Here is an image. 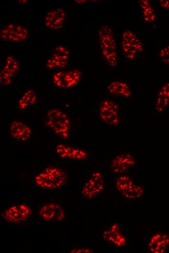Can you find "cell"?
<instances>
[{
  "mask_svg": "<svg viewBox=\"0 0 169 253\" xmlns=\"http://www.w3.org/2000/svg\"><path fill=\"white\" fill-rule=\"evenodd\" d=\"M66 173L61 168L48 167L36 175L35 184L42 188L55 189L63 186L67 180Z\"/></svg>",
  "mask_w": 169,
  "mask_h": 253,
  "instance_id": "6da1fadb",
  "label": "cell"
},
{
  "mask_svg": "<svg viewBox=\"0 0 169 253\" xmlns=\"http://www.w3.org/2000/svg\"><path fill=\"white\" fill-rule=\"evenodd\" d=\"M102 54L108 64L112 66L117 64V44L112 29L107 25L102 26L98 32Z\"/></svg>",
  "mask_w": 169,
  "mask_h": 253,
  "instance_id": "7a4b0ae2",
  "label": "cell"
},
{
  "mask_svg": "<svg viewBox=\"0 0 169 253\" xmlns=\"http://www.w3.org/2000/svg\"><path fill=\"white\" fill-rule=\"evenodd\" d=\"M47 125L62 139H67L69 135L70 120L62 110L56 108L50 109L47 114Z\"/></svg>",
  "mask_w": 169,
  "mask_h": 253,
  "instance_id": "3957f363",
  "label": "cell"
},
{
  "mask_svg": "<svg viewBox=\"0 0 169 253\" xmlns=\"http://www.w3.org/2000/svg\"><path fill=\"white\" fill-rule=\"evenodd\" d=\"M116 188L123 196L132 199L140 198L143 193L142 187L134 183L131 177L125 175L117 179Z\"/></svg>",
  "mask_w": 169,
  "mask_h": 253,
  "instance_id": "277c9868",
  "label": "cell"
},
{
  "mask_svg": "<svg viewBox=\"0 0 169 253\" xmlns=\"http://www.w3.org/2000/svg\"><path fill=\"white\" fill-rule=\"evenodd\" d=\"M99 114L101 120L109 125L116 126L120 123L118 108L115 101L109 99L102 101L100 105Z\"/></svg>",
  "mask_w": 169,
  "mask_h": 253,
  "instance_id": "5b68a950",
  "label": "cell"
},
{
  "mask_svg": "<svg viewBox=\"0 0 169 253\" xmlns=\"http://www.w3.org/2000/svg\"><path fill=\"white\" fill-rule=\"evenodd\" d=\"M81 72L78 70L59 71L52 76L55 86L62 88H68L77 85L81 78Z\"/></svg>",
  "mask_w": 169,
  "mask_h": 253,
  "instance_id": "8992f818",
  "label": "cell"
},
{
  "mask_svg": "<svg viewBox=\"0 0 169 253\" xmlns=\"http://www.w3.org/2000/svg\"><path fill=\"white\" fill-rule=\"evenodd\" d=\"M31 213V210L29 206L20 204L8 208L3 212L2 217L9 222L19 223L25 221Z\"/></svg>",
  "mask_w": 169,
  "mask_h": 253,
  "instance_id": "52a82bcc",
  "label": "cell"
},
{
  "mask_svg": "<svg viewBox=\"0 0 169 253\" xmlns=\"http://www.w3.org/2000/svg\"><path fill=\"white\" fill-rule=\"evenodd\" d=\"M104 185V180L101 173L99 171L94 172L84 184L82 193L86 198H92L102 191Z\"/></svg>",
  "mask_w": 169,
  "mask_h": 253,
  "instance_id": "ba28073f",
  "label": "cell"
},
{
  "mask_svg": "<svg viewBox=\"0 0 169 253\" xmlns=\"http://www.w3.org/2000/svg\"><path fill=\"white\" fill-rule=\"evenodd\" d=\"M28 31L24 26L16 24H7L1 30L0 37L2 40L20 42L27 37Z\"/></svg>",
  "mask_w": 169,
  "mask_h": 253,
  "instance_id": "9c48e42d",
  "label": "cell"
},
{
  "mask_svg": "<svg viewBox=\"0 0 169 253\" xmlns=\"http://www.w3.org/2000/svg\"><path fill=\"white\" fill-rule=\"evenodd\" d=\"M69 58V51L63 46H57L53 50L52 55L47 61V67L49 69L65 67Z\"/></svg>",
  "mask_w": 169,
  "mask_h": 253,
  "instance_id": "30bf717a",
  "label": "cell"
},
{
  "mask_svg": "<svg viewBox=\"0 0 169 253\" xmlns=\"http://www.w3.org/2000/svg\"><path fill=\"white\" fill-rule=\"evenodd\" d=\"M38 215L47 221H59L65 217L64 209L55 203H48L43 205L39 209Z\"/></svg>",
  "mask_w": 169,
  "mask_h": 253,
  "instance_id": "8fae6325",
  "label": "cell"
},
{
  "mask_svg": "<svg viewBox=\"0 0 169 253\" xmlns=\"http://www.w3.org/2000/svg\"><path fill=\"white\" fill-rule=\"evenodd\" d=\"M19 68L17 61L12 56H8L3 65L0 72V83L7 86L11 83L12 78Z\"/></svg>",
  "mask_w": 169,
  "mask_h": 253,
  "instance_id": "7c38bea8",
  "label": "cell"
},
{
  "mask_svg": "<svg viewBox=\"0 0 169 253\" xmlns=\"http://www.w3.org/2000/svg\"><path fill=\"white\" fill-rule=\"evenodd\" d=\"M55 153L59 157L65 159L81 160L87 157V153L85 150L63 144L56 145Z\"/></svg>",
  "mask_w": 169,
  "mask_h": 253,
  "instance_id": "4fadbf2b",
  "label": "cell"
},
{
  "mask_svg": "<svg viewBox=\"0 0 169 253\" xmlns=\"http://www.w3.org/2000/svg\"><path fill=\"white\" fill-rule=\"evenodd\" d=\"M65 11L62 8H57L49 12L45 16L44 23L48 28L53 30L61 29L66 18Z\"/></svg>",
  "mask_w": 169,
  "mask_h": 253,
  "instance_id": "5bb4252c",
  "label": "cell"
},
{
  "mask_svg": "<svg viewBox=\"0 0 169 253\" xmlns=\"http://www.w3.org/2000/svg\"><path fill=\"white\" fill-rule=\"evenodd\" d=\"M135 163V159L131 155L124 153L113 159L110 163L109 167L114 172L122 173L131 168Z\"/></svg>",
  "mask_w": 169,
  "mask_h": 253,
  "instance_id": "9a60e30c",
  "label": "cell"
},
{
  "mask_svg": "<svg viewBox=\"0 0 169 253\" xmlns=\"http://www.w3.org/2000/svg\"><path fill=\"white\" fill-rule=\"evenodd\" d=\"M9 132L14 139L21 141L30 139L32 134L31 129L28 126L17 120L11 123L9 127Z\"/></svg>",
  "mask_w": 169,
  "mask_h": 253,
  "instance_id": "2e32d148",
  "label": "cell"
},
{
  "mask_svg": "<svg viewBox=\"0 0 169 253\" xmlns=\"http://www.w3.org/2000/svg\"><path fill=\"white\" fill-rule=\"evenodd\" d=\"M169 245V236L164 234H154L150 238L149 248L151 253L164 252Z\"/></svg>",
  "mask_w": 169,
  "mask_h": 253,
  "instance_id": "e0dca14e",
  "label": "cell"
},
{
  "mask_svg": "<svg viewBox=\"0 0 169 253\" xmlns=\"http://www.w3.org/2000/svg\"><path fill=\"white\" fill-rule=\"evenodd\" d=\"M107 90L112 95L129 98L132 95L129 85L122 81L116 80L112 81L107 86Z\"/></svg>",
  "mask_w": 169,
  "mask_h": 253,
  "instance_id": "ac0fdd59",
  "label": "cell"
},
{
  "mask_svg": "<svg viewBox=\"0 0 169 253\" xmlns=\"http://www.w3.org/2000/svg\"><path fill=\"white\" fill-rule=\"evenodd\" d=\"M103 236L118 247H122L125 244V239L120 232L119 226L117 224H113L108 230L104 231Z\"/></svg>",
  "mask_w": 169,
  "mask_h": 253,
  "instance_id": "d6986e66",
  "label": "cell"
},
{
  "mask_svg": "<svg viewBox=\"0 0 169 253\" xmlns=\"http://www.w3.org/2000/svg\"><path fill=\"white\" fill-rule=\"evenodd\" d=\"M169 106V82H165L159 90L156 100V111L160 113Z\"/></svg>",
  "mask_w": 169,
  "mask_h": 253,
  "instance_id": "ffe728a7",
  "label": "cell"
},
{
  "mask_svg": "<svg viewBox=\"0 0 169 253\" xmlns=\"http://www.w3.org/2000/svg\"><path fill=\"white\" fill-rule=\"evenodd\" d=\"M141 17L147 22H153L156 17L154 10L148 0L140 1Z\"/></svg>",
  "mask_w": 169,
  "mask_h": 253,
  "instance_id": "44dd1931",
  "label": "cell"
},
{
  "mask_svg": "<svg viewBox=\"0 0 169 253\" xmlns=\"http://www.w3.org/2000/svg\"><path fill=\"white\" fill-rule=\"evenodd\" d=\"M37 100V96L33 90L26 91L21 96L18 103V108L23 110L35 104Z\"/></svg>",
  "mask_w": 169,
  "mask_h": 253,
  "instance_id": "7402d4cb",
  "label": "cell"
},
{
  "mask_svg": "<svg viewBox=\"0 0 169 253\" xmlns=\"http://www.w3.org/2000/svg\"><path fill=\"white\" fill-rule=\"evenodd\" d=\"M122 40L134 46L137 51L142 53L143 50V44L137 36L130 30H125L123 33Z\"/></svg>",
  "mask_w": 169,
  "mask_h": 253,
  "instance_id": "603a6c76",
  "label": "cell"
},
{
  "mask_svg": "<svg viewBox=\"0 0 169 253\" xmlns=\"http://www.w3.org/2000/svg\"><path fill=\"white\" fill-rule=\"evenodd\" d=\"M158 58L163 63L169 65V45L164 47L160 50Z\"/></svg>",
  "mask_w": 169,
  "mask_h": 253,
  "instance_id": "cb8c5ba5",
  "label": "cell"
},
{
  "mask_svg": "<svg viewBox=\"0 0 169 253\" xmlns=\"http://www.w3.org/2000/svg\"><path fill=\"white\" fill-rule=\"evenodd\" d=\"M71 253H91L93 250L90 249H75L71 251Z\"/></svg>",
  "mask_w": 169,
  "mask_h": 253,
  "instance_id": "d4e9b609",
  "label": "cell"
},
{
  "mask_svg": "<svg viewBox=\"0 0 169 253\" xmlns=\"http://www.w3.org/2000/svg\"><path fill=\"white\" fill-rule=\"evenodd\" d=\"M160 5L164 8H169V0H160Z\"/></svg>",
  "mask_w": 169,
  "mask_h": 253,
  "instance_id": "484cf974",
  "label": "cell"
}]
</instances>
